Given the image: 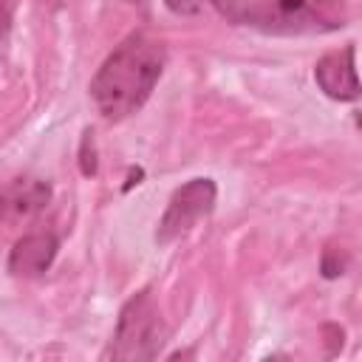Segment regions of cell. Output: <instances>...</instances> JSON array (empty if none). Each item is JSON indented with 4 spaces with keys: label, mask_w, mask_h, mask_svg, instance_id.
I'll list each match as a JSON object with an SVG mask.
<instances>
[{
    "label": "cell",
    "mask_w": 362,
    "mask_h": 362,
    "mask_svg": "<svg viewBox=\"0 0 362 362\" xmlns=\"http://www.w3.org/2000/svg\"><path fill=\"white\" fill-rule=\"evenodd\" d=\"M167 65V48L147 31L124 37L90 79V99L102 119L122 122L144 107Z\"/></svg>",
    "instance_id": "cell-1"
},
{
    "label": "cell",
    "mask_w": 362,
    "mask_h": 362,
    "mask_svg": "<svg viewBox=\"0 0 362 362\" xmlns=\"http://www.w3.org/2000/svg\"><path fill=\"white\" fill-rule=\"evenodd\" d=\"M229 23L266 34H328L354 17L351 0H221L215 6Z\"/></svg>",
    "instance_id": "cell-2"
},
{
    "label": "cell",
    "mask_w": 362,
    "mask_h": 362,
    "mask_svg": "<svg viewBox=\"0 0 362 362\" xmlns=\"http://www.w3.org/2000/svg\"><path fill=\"white\" fill-rule=\"evenodd\" d=\"M167 337H170L167 322H164L153 294L144 288L122 305L110 348L105 351V359H122V362L156 359L161 354V348L167 345Z\"/></svg>",
    "instance_id": "cell-3"
},
{
    "label": "cell",
    "mask_w": 362,
    "mask_h": 362,
    "mask_svg": "<svg viewBox=\"0 0 362 362\" xmlns=\"http://www.w3.org/2000/svg\"><path fill=\"white\" fill-rule=\"evenodd\" d=\"M215 201H218V187L212 178H189L187 184H181L170 195L167 209L158 218L156 243L167 246V243L184 238L201 218H206L215 209Z\"/></svg>",
    "instance_id": "cell-4"
},
{
    "label": "cell",
    "mask_w": 362,
    "mask_h": 362,
    "mask_svg": "<svg viewBox=\"0 0 362 362\" xmlns=\"http://www.w3.org/2000/svg\"><path fill=\"white\" fill-rule=\"evenodd\" d=\"M51 204V184L34 175H17L0 184V226H20Z\"/></svg>",
    "instance_id": "cell-5"
},
{
    "label": "cell",
    "mask_w": 362,
    "mask_h": 362,
    "mask_svg": "<svg viewBox=\"0 0 362 362\" xmlns=\"http://www.w3.org/2000/svg\"><path fill=\"white\" fill-rule=\"evenodd\" d=\"M314 79L328 99L337 102H356L359 99V79H356V48L345 45L320 57L314 68Z\"/></svg>",
    "instance_id": "cell-6"
},
{
    "label": "cell",
    "mask_w": 362,
    "mask_h": 362,
    "mask_svg": "<svg viewBox=\"0 0 362 362\" xmlns=\"http://www.w3.org/2000/svg\"><path fill=\"white\" fill-rule=\"evenodd\" d=\"M57 249L59 240L51 232H28L14 243L8 255V272L14 277H40L42 272L51 269Z\"/></svg>",
    "instance_id": "cell-7"
},
{
    "label": "cell",
    "mask_w": 362,
    "mask_h": 362,
    "mask_svg": "<svg viewBox=\"0 0 362 362\" xmlns=\"http://www.w3.org/2000/svg\"><path fill=\"white\" fill-rule=\"evenodd\" d=\"M221 0H164V6L178 17H195L206 8H215Z\"/></svg>",
    "instance_id": "cell-8"
},
{
    "label": "cell",
    "mask_w": 362,
    "mask_h": 362,
    "mask_svg": "<svg viewBox=\"0 0 362 362\" xmlns=\"http://www.w3.org/2000/svg\"><path fill=\"white\" fill-rule=\"evenodd\" d=\"M79 167H82V175H96V150H93V133L85 130L82 136V150H79Z\"/></svg>",
    "instance_id": "cell-9"
},
{
    "label": "cell",
    "mask_w": 362,
    "mask_h": 362,
    "mask_svg": "<svg viewBox=\"0 0 362 362\" xmlns=\"http://www.w3.org/2000/svg\"><path fill=\"white\" fill-rule=\"evenodd\" d=\"M6 6H8V0H0V23H6V17H8L6 14Z\"/></svg>",
    "instance_id": "cell-10"
}]
</instances>
